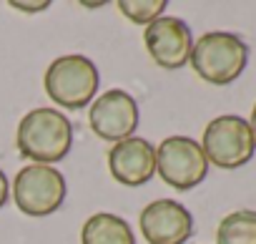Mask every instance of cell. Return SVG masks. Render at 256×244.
Wrapping results in <instances>:
<instances>
[{
    "mask_svg": "<svg viewBox=\"0 0 256 244\" xmlns=\"http://www.w3.org/2000/svg\"><path fill=\"white\" fill-rule=\"evenodd\" d=\"M188 61L198 78H204L206 83L228 86L246 71L248 46L236 33L211 31L194 43Z\"/></svg>",
    "mask_w": 256,
    "mask_h": 244,
    "instance_id": "7a4b0ae2",
    "label": "cell"
},
{
    "mask_svg": "<svg viewBox=\"0 0 256 244\" xmlns=\"http://www.w3.org/2000/svg\"><path fill=\"white\" fill-rule=\"evenodd\" d=\"M50 6V0H33V3H26V0H10V8L20 11V13H40Z\"/></svg>",
    "mask_w": 256,
    "mask_h": 244,
    "instance_id": "5bb4252c",
    "label": "cell"
},
{
    "mask_svg": "<svg viewBox=\"0 0 256 244\" xmlns=\"http://www.w3.org/2000/svg\"><path fill=\"white\" fill-rule=\"evenodd\" d=\"M110 176L123 186H141L156 174V149L141 136L123 139L108 151Z\"/></svg>",
    "mask_w": 256,
    "mask_h": 244,
    "instance_id": "30bf717a",
    "label": "cell"
},
{
    "mask_svg": "<svg viewBox=\"0 0 256 244\" xmlns=\"http://www.w3.org/2000/svg\"><path fill=\"white\" fill-rule=\"evenodd\" d=\"M18 154L30 159L33 164H56L68 156L73 146V126L66 113L58 108H33L28 111L16 131Z\"/></svg>",
    "mask_w": 256,
    "mask_h": 244,
    "instance_id": "6da1fadb",
    "label": "cell"
},
{
    "mask_svg": "<svg viewBox=\"0 0 256 244\" xmlns=\"http://www.w3.org/2000/svg\"><path fill=\"white\" fill-rule=\"evenodd\" d=\"M216 244H256V211L238 209L226 214L218 221Z\"/></svg>",
    "mask_w": 256,
    "mask_h": 244,
    "instance_id": "7c38bea8",
    "label": "cell"
},
{
    "mask_svg": "<svg viewBox=\"0 0 256 244\" xmlns=\"http://www.w3.org/2000/svg\"><path fill=\"white\" fill-rule=\"evenodd\" d=\"M8 194H10V184H8V176H6V171L0 169V209L6 206V201H8Z\"/></svg>",
    "mask_w": 256,
    "mask_h": 244,
    "instance_id": "9a60e30c",
    "label": "cell"
},
{
    "mask_svg": "<svg viewBox=\"0 0 256 244\" xmlns=\"http://www.w3.org/2000/svg\"><path fill=\"white\" fill-rule=\"evenodd\" d=\"M13 201L28 216H48L66 201V179L46 164H28L13 179Z\"/></svg>",
    "mask_w": 256,
    "mask_h": 244,
    "instance_id": "5b68a950",
    "label": "cell"
},
{
    "mask_svg": "<svg viewBox=\"0 0 256 244\" xmlns=\"http://www.w3.org/2000/svg\"><path fill=\"white\" fill-rule=\"evenodd\" d=\"M80 244H136V236L123 216L98 211L86 219L80 229Z\"/></svg>",
    "mask_w": 256,
    "mask_h": 244,
    "instance_id": "8fae6325",
    "label": "cell"
},
{
    "mask_svg": "<svg viewBox=\"0 0 256 244\" xmlns=\"http://www.w3.org/2000/svg\"><path fill=\"white\" fill-rule=\"evenodd\" d=\"M138 103L136 98L123 91V88H110L106 93H100L98 98H93L90 108H88V124L93 129V134L103 141H123L131 139L138 129Z\"/></svg>",
    "mask_w": 256,
    "mask_h": 244,
    "instance_id": "52a82bcc",
    "label": "cell"
},
{
    "mask_svg": "<svg viewBox=\"0 0 256 244\" xmlns=\"http://www.w3.org/2000/svg\"><path fill=\"white\" fill-rule=\"evenodd\" d=\"M166 0H118V11L138 26H151L166 11Z\"/></svg>",
    "mask_w": 256,
    "mask_h": 244,
    "instance_id": "4fadbf2b",
    "label": "cell"
},
{
    "mask_svg": "<svg viewBox=\"0 0 256 244\" xmlns=\"http://www.w3.org/2000/svg\"><path fill=\"white\" fill-rule=\"evenodd\" d=\"M248 126H251V134H254V139H256V106H254V111H251V118H248Z\"/></svg>",
    "mask_w": 256,
    "mask_h": 244,
    "instance_id": "2e32d148",
    "label": "cell"
},
{
    "mask_svg": "<svg viewBox=\"0 0 256 244\" xmlns=\"http://www.w3.org/2000/svg\"><path fill=\"white\" fill-rule=\"evenodd\" d=\"M138 226L148 244H186L194 234V216L176 199H156L141 211Z\"/></svg>",
    "mask_w": 256,
    "mask_h": 244,
    "instance_id": "9c48e42d",
    "label": "cell"
},
{
    "mask_svg": "<svg viewBox=\"0 0 256 244\" xmlns=\"http://www.w3.org/2000/svg\"><path fill=\"white\" fill-rule=\"evenodd\" d=\"M156 174L174 189L188 191L208 174L204 149L191 136H168L156 149Z\"/></svg>",
    "mask_w": 256,
    "mask_h": 244,
    "instance_id": "8992f818",
    "label": "cell"
},
{
    "mask_svg": "<svg viewBox=\"0 0 256 244\" xmlns=\"http://www.w3.org/2000/svg\"><path fill=\"white\" fill-rule=\"evenodd\" d=\"M144 43L156 66H161L166 71H178L191 58L194 36H191V28L181 18L161 16L158 21L146 26Z\"/></svg>",
    "mask_w": 256,
    "mask_h": 244,
    "instance_id": "ba28073f",
    "label": "cell"
},
{
    "mask_svg": "<svg viewBox=\"0 0 256 244\" xmlns=\"http://www.w3.org/2000/svg\"><path fill=\"white\" fill-rule=\"evenodd\" d=\"M201 149L208 164L218 169H238L251 161L256 151V139L246 118L224 113L208 121L201 136Z\"/></svg>",
    "mask_w": 256,
    "mask_h": 244,
    "instance_id": "277c9868",
    "label": "cell"
},
{
    "mask_svg": "<svg viewBox=\"0 0 256 244\" xmlns=\"http://www.w3.org/2000/svg\"><path fill=\"white\" fill-rule=\"evenodd\" d=\"M43 83H46V93L56 106L78 111L93 103L100 86V73L90 58L80 53H68L56 58L48 66Z\"/></svg>",
    "mask_w": 256,
    "mask_h": 244,
    "instance_id": "3957f363",
    "label": "cell"
}]
</instances>
